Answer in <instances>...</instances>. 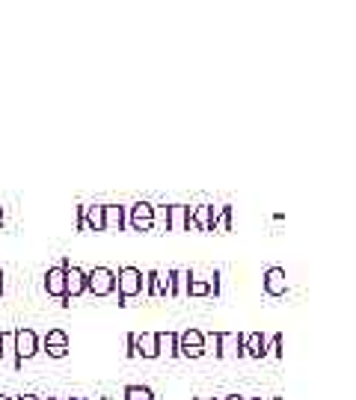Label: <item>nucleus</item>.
<instances>
[{
  "mask_svg": "<svg viewBox=\"0 0 356 400\" xmlns=\"http://www.w3.org/2000/svg\"><path fill=\"white\" fill-rule=\"evenodd\" d=\"M143 279H145V273L140 267H122L116 273V291H119V305H128V300L134 297H140L143 293Z\"/></svg>",
  "mask_w": 356,
  "mask_h": 400,
  "instance_id": "obj_1",
  "label": "nucleus"
},
{
  "mask_svg": "<svg viewBox=\"0 0 356 400\" xmlns=\"http://www.w3.org/2000/svg\"><path fill=\"white\" fill-rule=\"evenodd\" d=\"M12 353H15V359H12L15 367H21L27 359H33L39 353V335L33 329H24V326L12 329Z\"/></svg>",
  "mask_w": 356,
  "mask_h": 400,
  "instance_id": "obj_2",
  "label": "nucleus"
},
{
  "mask_svg": "<svg viewBox=\"0 0 356 400\" xmlns=\"http://www.w3.org/2000/svg\"><path fill=\"white\" fill-rule=\"evenodd\" d=\"M116 291V273L110 267H96L87 273V293L92 297H110Z\"/></svg>",
  "mask_w": 356,
  "mask_h": 400,
  "instance_id": "obj_3",
  "label": "nucleus"
},
{
  "mask_svg": "<svg viewBox=\"0 0 356 400\" xmlns=\"http://www.w3.org/2000/svg\"><path fill=\"white\" fill-rule=\"evenodd\" d=\"M205 332L199 329H184L178 332V356H187V359H199L205 356Z\"/></svg>",
  "mask_w": 356,
  "mask_h": 400,
  "instance_id": "obj_4",
  "label": "nucleus"
},
{
  "mask_svg": "<svg viewBox=\"0 0 356 400\" xmlns=\"http://www.w3.org/2000/svg\"><path fill=\"white\" fill-rule=\"evenodd\" d=\"M214 344H217V359L244 356V335L240 332H214Z\"/></svg>",
  "mask_w": 356,
  "mask_h": 400,
  "instance_id": "obj_5",
  "label": "nucleus"
},
{
  "mask_svg": "<svg viewBox=\"0 0 356 400\" xmlns=\"http://www.w3.org/2000/svg\"><path fill=\"white\" fill-rule=\"evenodd\" d=\"M66 267H69V261H62L60 267H51L45 273V291L51 293V297L66 300Z\"/></svg>",
  "mask_w": 356,
  "mask_h": 400,
  "instance_id": "obj_6",
  "label": "nucleus"
},
{
  "mask_svg": "<svg viewBox=\"0 0 356 400\" xmlns=\"http://www.w3.org/2000/svg\"><path fill=\"white\" fill-rule=\"evenodd\" d=\"M80 293H87V270L69 264L66 267V302H71V297H80Z\"/></svg>",
  "mask_w": 356,
  "mask_h": 400,
  "instance_id": "obj_7",
  "label": "nucleus"
},
{
  "mask_svg": "<svg viewBox=\"0 0 356 400\" xmlns=\"http://www.w3.org/2000/svg\"><path fill=\"white\" fill-rule=\"evenodd\" d=\"M265 291L270 293V297H285L288 291V282H285V267H267L265 270Z\"/></svg>",
  "mask_w": 356,
  "mask_h": 400,
  "instance_id": "obj_8",
  "label": "nucleus"
},
{
  "mask_svg": "<svg viewBox=\"0 0 356 400\" xmlns=\"http://www.w3.org/2000/svg\"><path fill=\"white\" fill-rule=\"evenodd\" d=\"M184 293H190V297H208V293H217V273H214V282H202V279H193V273L184 270Z\"/></svg>",
  "mask_w": 356,
  "mask_h": 400,
  "instance_id": "obj_9",
  "label": "nucleus"
},
{
  "mask_svg": "<svg viewBox=\"0 0 356 400\" xmlns=\"http://www.w3.org/2000/svg\"><path fill=\"white\" fill-rule=\"evenodd\" d=\"M131 226L137 231H149L154 226V205L149 202H137L131 208Z\"/></svg>",
  "mask_w": 356,
  "mask_h": 400,
  "instance_id": "obj_10",
  "label": "nucleus"
},
{
  "mask_svg": "<svg viewBox=\"0 0 356 400\" xmlns=\"http://www.w3.org/2000/svg\"><path fill=\"white\" fill-rule=\"evenodd\" d=\"M45 350H48V356H54V359L69 356V335L62 332V329H51L45 335Z\"/></svg>",
  "mask_w": 356,
  "mask_h": 400,
  "instance_id": "obj_11",
  "label": "nucleus"
},
{
  "mask_svg": "<svg viewBox=\"0 0 356 400\" xmlns=\"http://www.w3.org/2000/svg\"><path fill=\"white\" fill-rule=\"evenodd\" d=\"M78 223H80V228L104 231V210H101V205H83V208H80Z\"/></svg>",
  "mask_w": 356,
  "mask_h": 400,
  "instance_id": "obj_12",
  "label": "nucleus"
},
{
  "mask_svg": "<svg viewBox=\"0 0 356 400\" xmlns=\"http://www.w3.org/2000/svg\"><path fill=\"white\" fill-rule=\"evenodd\" d=\"M244 356L249 359H265L267 356V338L261 332H249L244 335Z\"/></svg>",
  "mask_w": 356,
  "mask_h": 400,
  "instance_id": "obj_13",
  "label": "nucleus"
},
{
  "mask_svg": "<svg viewBox=\"0 0 356 400\" xmlns=\"http://www.w3.org/2000/svg\"><path fill=\"white\" fill-rule=\"evenodd\" d=\"M134 347H137V356H143V359H158V338H154V332L134 335Z\"/></svg>",
  "mask_w": 356,
  "mask_h": 400,
  "instance_id": "obj_14",
  "label": "nucleus"
},
{
  "mask_svg": "<svg viewBox=\"0 0 356 400\" xmlns=\"http://www.w3.org/2000/svg\"><path fill=\"white\" fill-rule=\"evenodd\" d=\"M104 210V231H122L125 228V208L122 205H101Z\"/></svg>",
  "mask_w": 356,
  "mask_h": 400,
  "instance_id": "obj_15",
  "label": "nucleus"
},
{
  "mask_svg": "<svg viewBox=\"0 0 356 400\" xmlns=\"http://www.w3.org/2000/svg\"><path fill=\"white\" fill-rule=\"evenodd\" d=\"M166 228H190V208L184 205L166 208Z\"/></svg>",
  "mask_w": 356,
  "mask_h": 400,
  "instance_id": "obj_16",
  "label": "nucleus"
},
{
  "mask_svg": "<svg viewBox=\"0 0 356 400\" xmlns=\"http://www.w3.org/2000/svg\"><path fill=\"white\" fill-rule=\"evenodd\" d=\"M154 338H158V356L178 359V332H154Z\"/></svg>",
  "mask_w": 356,
  "mask_h": 400,
  "instance_id": "obj_17",
  "label": "nucleus"
},
{
  "mask_svg": "<svg viewBox=\"0 0 356 400\" xmlns=\"http://www.w3.org/2000/svg\"><path fill=\"white\" fill-rule=\"evenodd\" d=\"M181 276L184 270H170L166 273V297H181Z\"/></svg>",
  "mask_w": 356,
  "mask_h": 400,
  "instance_id": "obj_18",
  "label": "nucleus"
},
{
  "mask_svg": "<svg viewBox=\"0 0 356 400\" xmlns=\"http://www.w3.org/2000/svg\"><path fill=\"white\" fill-rule=\"evenodd\" d=\"M125 400H152L154 392L152 388H145V385H125Z\"/></svg>",
  "mask_w": 356,
  "mask_h": 400,
  "instance_id": "obj_19",
  "label": "nucleus"
},
{
  "mask_svg": "<svg viewBox=\"0 0 356 400\" xmlns=\"http://www.w3.org/2000/svg\"><path fill=\"white\" fill-rule=\"evenodd\" d=\"M282 341H285V338H282V335H279V332H276V335H274V338H270V341H267V353H270V356H274V359H282V356H285V353H282Z\"/></svg>",
  "mask_w": 356,
  "mask_h": 400,
  "instance_id": "obj_20",
  "label": "nucleus"
},
{
  "mask_svg": "<svg viewBox=\"0 0 356 400\" xmlns=\"http://www.w3.org/2000/svg\"><path fill=\"white\" fill-rule=\"evenodd\" d=\"M15 400H42V397H36V394H21V397H15Z\"/></svg>",
  "mask_w": 356,
  "mask_h": 400,
  "instance_id": "obj_21",
  "label": "nucleus"
},
{
  "mask_svg": "<svg viewBox=\"0 0 356 400\" xmlns=\"http://www.w3.org/2000/svg\"><path fill=\"white\" fill-rule=\"evenodd\" d=\"M223 400H247V397H240V394H229V397H223Z\"/></svg>",
  "mask_w": 356,
  "mask_h": 400,
  "instance_id": "obj_22",
  "label": "nucleus"
},
{
  "mask_svg": "<svg viewBox=\"0 0 356 400\" xmlns=\"http://www.w3.org/2000/svg\"><path fill=\"white\" fill-rule=\"evenodd\" d=\"M0 226H3V208H0Z\"/></svg>",
  "mask_w": 356,
  "mask_h": 400,
  "instance_id": "obj_23",
  "label": "nucleus"
},
{
  "mask_svg": "<svg viewBox=\"0 0 356 400\" xmlns=\"http://www.w3.org/2000/svg\"><path fill=\"white\" fill-rule=\"evenodd\" d=\"M0 400H12V397H6V394H0Z\"/></svg>",
  "mask_w": 356,
  "mask_h": 400,
  "instance_id": "obj_24",
  "label": "nucleus"
},
{
  "mask_svg": "<svg viewBox=\"0 0 356 400\" xmlns=\"http://www.w3.org/2000/svg\"><path fill=\"white\" fill-rule=\"evenodd\" d=\"M196 400H211V397H196Z\"/></svg>",
  "mask_w": 356,
  "mask_h": 400,
  "instance_id": "obj_25",
  "label": "nucleus"
},
{
  "mask_svg": "<svg viewBox=\"0 0 356 400\" xmlns=\"http://www.w3.org/2000/svg\"><path fill=\"white\" fill-rule=\"evenodd\" d=\"M71 400H87V397H71Z\"/></svg>",
  "mask_w": 356,
  "mask_h": 400,
  "instance_id": "obj_26",
  "label": "nucleus"
}]
</instances>
